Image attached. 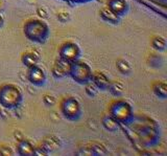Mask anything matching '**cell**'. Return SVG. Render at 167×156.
<instances>
[{
  "label": "cell",
  "mask_w": 167,
  "mask_h": 156,
  "mask_svg": "<svg viewBox=\"0 0 167 156\" xmlns=\"http://www.w3.org/2000/svg\"><path fill=\"white\" fill-rule=\"evenodd\" d=\"M103 126L107 128L108 130L110 131H115L116 129L118 128V122L116 119H114L113 117L107 116L103 119Z\"/></svg>",
  "instance_id": "14"
},
{
  "label": "cell",
  "mask_w": 167,
  "mask_h": 156,
  "mask_svg": "<svg viewBox=\"0 0 167 156\" xmlns=\"http://www.w3.org/2000/svg\"><path fill=\"white\" fill-rule=\"evenodd\" d=\"M97 90H98V88L94 83H89V82H88L87 86H86V92H87L88 96H94L95 94L97 93Z\"/></svg>",
  "instance_id": "19"
},
{
  "label": "cell",
  "mask_w": 167,
  "mask_h": 156,
  "mask_svg": "<svg viewBox=\"0 0 167 156\" xmlns=\"http://www.w3.org/2000/svg\"><path fill=\"white\" fill-rule=\"evenodd\" d=\"M38 60H39V56H38V53L35 52L26 53L22 56V62H23L24 65H26L28 68L34 65H37Z\"/></svg>",
  "instance_id": "11"
},
{
  "label": "cell",
  "mask_w": 167,
  "mask_h": 156,
  "mask_svg": "<svg viewBox=\"0 0 167 156\" xmlns=\"http://www.w3.org/2000/svg\"><path fill=\"white\" fill-rule=\"evenodd\" d=\"M43 102L47 105V106H52V105L55 104V98L50 94H45L43 96Z\"/></svg>",
  "instance_id": "20"
},
{
  "label": "cell",
  "mask_w": 167,
  "mask_h": 156,
  "mask_svg": "<svg viewBox=\"0 0 167 156\" xmlns=\"http://www.w3.org/2000/svg\"><path fill=\"white\" fill-rule=\"evenodd\" d=\"M116 66H117L118 70L120 71L123 75H128L131 72V65L128 61L123 60V59H119L116 63Z\"/></svg>",
  "instance_id": "13"
},
{
  "label": "cell",
  "mask_w": 167,
  "mask_h": 156,
  "mask_svg": "<svg viewBox=\"0 0 167 156\" xmlns=\"http://www.w3.org/2000/svg\"><path fill=\"white\" fill-rule=\"evenodd\" d=\"M3 7H4V1H3V0H0V13L2 12Z\"/></svg>",
  "instance_id": "24"
},
{
  "label": "cell",
  "mask_w": 167,
  "mask_h": 156,
  "mask_svg": "<svg viewBox=\"0 0 167 156\" xmlns=\"http://www.w3.org/2000/svg\"><path fill=\"white\" fill-rule=\"evenodd\" d=\"M63 114L70 121L77 119L80 115V103L73 98L66 99L62 103Z\"/></svg>",
  "instance_id": "3"
},
{
  "label": "cell",
  "mask_w": 167,
  "mask_h": 156,
  "mask_svg": "<svg viewBox=\"0 0 167 156\" xmlns=\"http://www.w3.org/2000/svg\"><path fill=\"white\" fill-rule=\"evenodd\" d=\"M108 9L118 17H120L128 11V2L125 0H109Z\"/></svg>",
  "instance_id": "8"
},
{
  "label": "cell",
  "mask_w": 167,
  "mask_h": 156,
  "mask_svg": "<svg viewBox=\"0 0 167 156\" xmlns=\"http://www.w3.org/2000/svg\"><path fill=\"white\" fill-rule=\"evenodd\" d=\"M18 152L21 155H32L35 154V149L28 140H21L18 145Z\"/></svg>",
  "instance_id": "10"
},
{
  "label": "cell",
  "mask_w": 167,
  "mask_h": 156,
  "mask_svg": "<svg viewBox=\"0 0 167 156\" xmlns=\"http://www.w3.org/2000/svg\"><path fill=\"white\" fill-rule=\"evenodd\" d=\"M70 66L71 63L67 62V61L63 60L60 58V60H57L54 63V65L52 66V75L54 76V78H64L67 75H69L70 71Z\"/></svg>",
  "instance_id": "7"
},
{
  "label": "cell",
  "mask_w": 167,
  "mask_h": 156,
  "mask_svg": "<svg viewBox=\"0 0 167 156\" xmlns=\"http://www.w3.org/2000/svg\"><path fill=\"white\" fill-rule=\"evenodd\" d=\"M108 89L114 96H120L123 92V85L119 82H113V83H110Z\"/></svg>",
  "instance_id": "15"
},
{
  "label": "cell",
  "mask_w": 167,
  "mask_h": 156,
  "mask_svg": "<svg viewBox=\"0 0 167 156\" xmlns=\"http://www.w3.org/2000/svg\"><path fill=\"white\" fill-rule=\"evenodd\" d=\"M111 112H112L113 119L119 123H126L132 116L131 107L124 102H118L114 104Z\"/></svg>",
  "instance_id": "4"
},
{
  "label": "cell",
  "mask_w": 167,
  "mask_h": 156,
  "mask_svg": "<svg viewBox=\"0 0 167 156\" xmlns=\"http://www.w3.org/2000/svg\"><path fill=\"white\" fill-rule=\"evenodd\" d=\"M100 16L105 21H108V22H111V23H118L119 21V17L117 15H115L113 12H111L108 7H103V9L100 10Z\"/></svg>",
  "instance_id": "12"
},
{
  "label": "cell",
  "mask_w": 167,
  "mask_h": 156,
  "mask_svg": "<svg viewBox=\"0 0 167 156\" xmlns=\"http://www.w3.org/2000/svg\"><path fill=\"white\" fill-rule=\"evenodd\" d=\"M80 48L75 43L72 42H66L62 45L60 49V57L63 60L67 61V62H74L80 57Z\"/></svg>",
  "instance_id": "5"
},
{
  "label": "cell",
  "mask_w": 167,
  "mask_h": 156,
  "mask_svg": "<svg viewBox=\"0 0 167 156\" xmlns=\"http://www.w3.org/2000/svg\"><path fill=\"white\" fill-rule=\"evenodd\" d=\"M58 18H59L61 22H67L68 20L70 19V16L69 14L66 12H60L59 14H58Z\"/></svg>",
  "instance_id": "21"
},
{
  "label": "cell",
  "mask_w": 167,
  "mask_h": 156,
  "mask_svg": "<svg viewBox=\"0 0 167 156\" xmlns=\"http://www.w3.org/2000/svg\"><path fill=\"white\" fill-rule=\"evenodd\" d=\"M69 75L72 76L74 81L80 84H87L88 82L92 80V71L90 67L86 63L78 62V61H74L71 63Z\"/></svg>",
  "instance_id": "2"
},
{
  "label": "cell",
  "mask_w": 167,
  "mask_h": 156,
  "mask_svg": "<svg viewBox=\"0 0 167 156\" xmlns=\"http://www.w3.org/2000/svg\"><path fill=\"white\" fill-rule=\"evenodd\" d=\"M2 23H3V18H2V16L0 15V26L2 25Z\"/></svg>",
  "instance_id": "25"
},
{
  "label": "cell",
  "mask_w": 167,
  "mask_h": 156,
  "mask_svg": "<svg viewBox=\"0 0 167 156\" xmlns=\"http://www.w3.org/2000/svg\"><path fill=\"white\" fill-rule=\"evenodd\" d=\"M92 80L93 83L97 86V88L100 89H108L109 85H110V81L100 71H96V72L92 73Z\"/></svg>",
  "instance_id": "9"
},
{
  "label": "cell",
  "mask_w": 167,
  "mask_h": 156,
  "mask_svg": "<svg viewBox=\"0 0 167 156\" xmlns=\"http://www.w3.org/2000/svg\"><path fill=\"white\" fill-rule=\"evenodd\" d=\"M24 27L35 29V32L32 30V32L25 33L27 38L32 41H35V42H44L47 39L48 35H49L48 26L46 23H44L41 20H28V22L24 25Z\"/></svg>",
  "instance_id": "1"
},
{
  "label": "cell",
  "mask_w": 167,
  "mask_h": 156,
  "mask_svg": "<svg viewBox=\"0 0 167 156\" xmlns=\"http://www.w3.org/2000/svg\"><path fill=\"white\" fill-rule=\"evenodd\" d=\"M151 43H153L154 48H156L158 50H163L166 46V41L162 37H155L151 41Z\"/></svg>",
  "instance_id": "18"
},
{
  "label": "cell",
  "mask_w": 167,
  "mask_h": 156,
  "mask_svg": "<svg viewBox=\"0 0 167 156\" xmlns=\"http://www.w3.org/2000/svg\"><path fill=\"white\" fill-rule=\"evenodd\" d=\"M57 148H58V142L54 137H47V138L44 140V147H43V149L47 151H54L57 149Z\"/></svg>",
  "instance_id": "17"
},
{
  "label": "cell",
  "mask_w": 167,
  "mask_h": 156,
  "mask_svg": "<svg viewBox=\"0 0 167 156\" xmlns=\"http://www.w3.org/2000/svg\"><path fill=\"white\" fill-rule=\"evenodd\" d=\"M27 78H28L30 83H32L36 86H41L42 84H44L45 79H46L43 69L37 65L29 67L28 72H27Z\"/></svg>",
  "instance_id": "6"
},
{
  "label": "cell",
  "mask_w": 167,
  "mask_h": 156,
  "mask_svg": "<svg viewBox=\"0 0 167 156\" xmlns=\"http://www.w3.org/2000/svg\"><path fill=\"white\" fill-rule=\"evenodd\" d=\"M37 13H38V15L42 18V19H45V18L48 17L47 10L44 9V7H39V9H37Z\"/></svg>",
  "instance_id": "23"
},
{
  "label": "cell",
  "mask_w": 167,
  "mask_h": 156,
  "mask_svg": "<svg viewBox=\"0 0 167 156\" xmlns=\"http://www.w3.org/2000/svg\"><path fill=\"white\" fill-rule=\"evenodd\" d=\"M154 90L157 96H161V98H166V94H167V86L165 83H157L155 86H154Z\"/></svg>",
  "instance_id": "16"
},
{
  "label": "cell",
  "mask_w": 167,
  "mask_h": 156,
  "mask_svg": "<svg viewBox=\"0 0 167 156\" xmlns=\"http://www.w3.org/2000/svg\"><path fill=\"white\" fill-rule=\"evenodd\" d=\"M0 154L1 155H13V151L11 148L6 147V146H2L1 148H0Z\"/></svg>",
  "instance_id": "22"
}]
</instances>
